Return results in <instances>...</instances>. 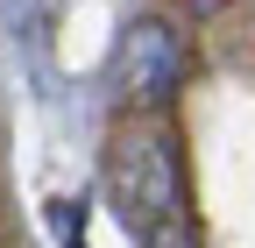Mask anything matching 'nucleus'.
<instances>
[{
	"mask_svg": "<svg viewBox=\"0 0 255 248\" xmlns=\"http://www.w3.org/2000/svg\"><path fill=\"white\" fill-rule=\"evenodd\" d=\"M184 71H191V50L184 36L163 21V14H135L114 43V92L142 114H170V100L184 92Z\"/></svg>",
	"mask_w": 255,
	"mask_h": 248,
	"instance_id": "obj_2",
	"label": "nucleus"
},
{
	"mask_svg": "<svg viewBox=\"0 0 255 248\" xmlns=\"http://www.w3.org/2000/svg\"><path fill=\"white\" fill-rule=\"evenodd\" d=\"M184 7H191V14H220L227 0H184Z\"/></svg>",
	"mask_w": 255,
	"mask_h": 248,
	"instance_id": "obj_4",
	"label": "nucleus"
},
{
	"mask_svg": "<svg viewBox=\"0 0 255 248\" xmlns=\"http://www.w3.org/2000/svg\"><path fill=\"white\" fill-rule=\"evenodd\" d=\"M107 192H114L128 227H149V220L184 213V149H177L163 114L121 121L107 135Z\"/></svg>",
	"mask_w": 255,
	"mask_h": 248,
	"instance_id": "obj_1",
	"label": "nucleus"
},
{
	"mask_svg": "<svg viewBox=\"0 0 255 248\" xmlns=\"http://www.w3.org/2000/svg\"><path fill=\"white\" fill-rule=\"evenodd\" d=\"M135 234H142V248H199V234H191L184 213H170V220H149V227H135Z\"/></svg>",
	"mask_w": 255,
	"mask_h": 248,
	"instance_id": "obj_3",
	"label": "nucleus"
}]
</instances>
